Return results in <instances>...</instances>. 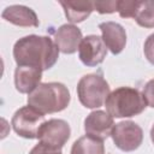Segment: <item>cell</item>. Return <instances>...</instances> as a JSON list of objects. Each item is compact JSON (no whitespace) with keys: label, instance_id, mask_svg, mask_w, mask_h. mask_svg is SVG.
<instances>
[{"label":"cell","instance_id":"obj_1","mask_svg":"<svg viewBox=\"0 0 154 154\" xmlns=\"http://www.w3.org/2000/svg\"><path fill=\"white\" fill-rule=\"evenodd\" d=\"M59 49L49 36L28 35L13 46V58L17 66H31L49 70L59 58Z\"/></svg>","mask_w":154,"mask_h":154},{"label":"cell","instance_id":"obj_2","mask_svg":"<svg viewBox=\"0 0 154 154\" xmlns=\"http://www.w3.org/2000/svg\"><path fill=\"white\" fill-rule=\"evenodd\" d=\"M71 100L67 87L60 82L41 83L28 96V105L42 114L64 111Z\"/></svg>","mask_w":154,"mask_h":154},{"label":"cell","instance_id":"obj_3","mask_svg":"<svg viewBox=\"0 0 154 154\" xmlns=\"http://www.w3.org/2000/svg\"><path fill=\"white\" fill-rule=\"evenodd\" d=\"M106 111L113 118H130L141 114L147 102L143 94L131 87H119L107 96Z\"/></svg>","mask_w":154,"mask_h":154},{"label":"cell","instance_id":"obj_4","mask_svg":"<svg viewBox=\"0 0 154 154\" xmlns=\"http://www.w3.org/2000/svg\"><path fill=\"white\" fill-rule=\"evenodd\" d=\"M109 93V84L99 73L84 75L77 83V96L85 108L101 107Z\"/></svg>","mask_w":154,"mask_h":154},{"label":"cell","instance_id":"obj_5","mask_svg":"<svg viewBox=\"0 0 154 154\" xmlns=\"http://www.w3.org/2000/svg\"><path fill=\"white\" fill-rule=\"evenodd\" d=\"M45 122V114L28 105L14 112L11 119V125L18 136L34 140L37 138L40 128Z\"/></svg>","mask_w":154,"mask_h":154},{"label":"cell","instance_id":"obj_6","mask_svg":"<svg viewBox=\"0 0 154 154\" xmlns=\"http://www.w3.org/2000/svg\"><path fill=\"white\" fill-rule=\"evenodd\" d=\"M111 137L117 148L123 152H132L142 144L143 130L135 122L124 120L113 126Z\"/></svg>","mask_w":154,"mask_h":154},{"label":"cell","instance_id":"obj_7","mask_svg":"<svg viewBox=\"0 0 154 154\" xmlns=\"http://www.w3.org/2000/svg\"><path fill=\"white\" fill-rule=\"evenodd\" d=\"M71 135L70 125L64 119H49L46 120L38 131V141L63 148Z\"/></svg>","mask_w":154,"mask_h":154},{"label":"cell","instance_id":"obj_8","mask_svg":"<svg viewBox=\"0 0 154 154\" xmlns=\"http://www.w3.org/2000/svg\"><path fill=\"white\" fill-rule=\"evenodd\" d=\"M107 48L100 36L88 35L83 37L78 48V58L85 66L93 67L101 64L105 60Z\"/></svg>","mask_w":154,"mask_h":154},{"label":"cell","instance_id":"obj_9","mask_svg":"<svg viewBox=\"0 0 154 154\" xmlns=\"http://www.w3.org/2000/svg\"><path fill=\"white\" fill-rule=\"evenodd\" d=\"M113 126H114L113 117L108 114L106 111H101V109L93 111L84 119L85 134L102 141L108 136H111Z\"/></svg>","mask_w":154,"mask_h":154},{"label":"cell","instance_id":"obj_10","mask_svg":"<svg viewBox=\"0 0 154 154\" xmlns=\"http://www.w3.org/2000/svg\"><path fill=\"white\" fill-rule=\"evenodd\" d=\"M83 40L82 31L73 24H63L54 31V43L64 54H73Z\"/></svg>","mask_w":154,"mask_h":154},{"label":"cell","instance_id":"obj_11","mask_svg":"<svg viewBox=\"0 0 154 154\" xmlns=\"http://www.w3.org/2000/svg\"><path fill=\"white\" fill-rule=\"evenodd\" d=\"M99 29L106 48L114 55L122 53L126 45V32L123 25L116 22H103L99 24Z\"/></svg>","mask_w":154,"mask_h":154},{"label":"cell","instance_id":"obj_12","mask_svg":"<svg viewBox=\"0 0 154 154\" xmlns=\"http://www.w3.org/2000/svg\"><path fill=\"white\" fill-rule=\"evenodd\" d=\"M2 19L6 22L17 25V26H23V28H36L40 25L38 18L36 12L24 5H11L7 6L2 13H1Z\"/></svg>","mask_w":154,"mask_h":154},{"label":"cell","instance_id":"obj_13","mask_svg":"<svg viewBox=\"0 0 154 154\" xmlns=\"http://www.w3.org/2000/svg\"><path fill=\"white\" fill-rule=\"evenodd\" d=\"M42 70L31 66H17L14 70V87L20 94L32 93L40 84Z\"/></svg>","mask_w":154,"mask_h":154},{"label":"cell","instance_id":"obj_14","mask_svg":"<svg viewBox=\"0 0 154 154\" xmlns=\"http://www.w3.org/2000/svg\"><path fill=\"white\" fill-rule=\"evenodd\" d=\"M69 22L81 23L94 11L93 1H59Z\"/></svg>","mask_w":154,"mask_h":154},{"label":"cell","instance_id":"obj_15","mask_svg":"<svg viewBox=\"0 0 154 154\" xmlns=\"http://www.w3.org/2000/svg\"><path fill=\"white\" fill-rule=\"evenodd\" d=\"M70 154H105V144L102 140L84 135L73 142Z\"/></svg>","mask_w":154,"mask_h":154},{"label":"cell","instance_id":"obj_16","mask_svg":"<svg viewBox=\"0 0 154 154\" xmlns=\"http://www.w3.org/2000/svg\"><path fill=\"white\" fill-rule=\"evenodd\" d=\"M134 19L142 28H154V0H138Z\"/></svg>","mask_w":154,"mask_h":154},{"label":"cell","instance_id":"obj_17","mask_svg":"<svg viewBox=\"0 0 154 154\" xmlns=\"http://www.w3.org/2000/svg\"><path fill=\"white\" fill-rule=\"evenodd\" d=\"M138 0H118L117 12L122 18H134Z\"/></svg>","mask_w":154,"mask_h":154},{"label":"cell","instance_id":"obj_18","mask_svg":"<svg viewBox=\"0 0 154 154\" xmlns=\"http://www.w3.org/2000/svg\"><path fill=\"white\" fill-rule=\"evenodd\" d=\"M29 154H63V152H61V148L38 141V143L31 148Z\"/></svg>","mask_w":154,"mask_h":154},{"label":"cell","instance_id":"obj_19","mask_svg":"<svg viewBox=\"0 0 154 154\" xmlns=\"http://www.w3.org/2000/svg\"><path fill=\"white\" fill-rule=\"evenodd\" d=\"M117 5H118V1H93L94 10L101 14L116 12Z\"/></svg>","mask_w":154,"mask_h":154},{"label":"cell","instance_id":"obj_20","mask_svg":"<svg viewBox=\"0 0 154 154\" xmlns=\"http://www.w3.org/2000/svg\"><path fill=\"white\" fill-rule=\"evenodd\" d=\"M143 53H144L146 59L152 65H154V32L150 34L146 38L144 45H143Z\"/></svg>","mask_w":154,"mask_h":154},{"label":"cell","instance_id":"obj_21","mask_svg":"<svg viewBox=\"0 0 154 154\" xmlns=\"http://www.w3.org/2000/svg\"><path fill=\"white\" fill-rule=\"evenodd\" d=\"M144 100L147 102V106L154 108V78L149 79L146 85L143 87V91H142Z\"/></svg>","mask_w":154,"mask_h":154},{"label":"cell","instance_id":"obj_22","mask_svg":"<svg viewBox=\"0 0 154 154\" xmlns=\"http://www.w3.org/2000/svg\"><path fill=\"white\" fill-rule=\"evenodd\" d=\"M150 140H152V142L154 144V124H153V126L150 129Z\"/></svg>","mask_w":154,"mask_h":154}]
</instances>
